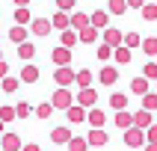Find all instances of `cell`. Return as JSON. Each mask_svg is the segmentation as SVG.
Listing matches in <instances>:
<instances>
[{
	"instance_id": "21",
	"label": "cell",
	"mask_w": 157,
	"mask_h": 151,
	"mask_svg": "<svg viewBox=\"0 0 157 151\" xmlns=\"http://www.w3.org/2000/svg\"><path fill=\"white\" fill-rule=\"evenodd\" d=\"M33 56H36V44H33V42L18 44V59H21V62H30Z\"/></svg>"
},
{
	"instance_id": "38",
	"label": "cell",
	"mask_w": 157,
	"mask_h": 151,
	"mask_svg": "<svg viewBox=\"0 0 157 151\" xmlns=\"http://www.w3.org/2000/svg\"><path fill=\"white\" fill-rule=\"evenodd\" d=\"M113 51H116V47H110V44H98V59H101V62H107V59H113Z\"/></svg>"
},
{
	"instance_id": "5",
	"label": "cell",
	"mask_w": 157,
	"mask_h": 151,
	"mask_svg": "<svg viewBox=\"0 0 157 151\" xmlns=\"http://www.w3.org/2000/svg\"><path fill=\"white\" fill-rule=\"evenodd\" d=\"M86 142H89V148H101V145L110 142V136H107L104 127H92V130L86 133Z\"/></svg>"
},
{
	"instance_id": "42",
	"label": "cell",
	"mask_w": 157,
	"mask_h": 151,
	"mask_svg": "<svg viewBox=\"0 0 157 151\" xmlns=\"http://www.w3.org/2000/svg\"><path fill=\"white\" fill-rule=\"evenodd\" d=\"M145 139H148V142H157V124H151L148 130H145Z\"/></svg>"
},
{
	"instance_id": "6",
	"label": "cell",
	"mask_w": 157,
	"mask_h": 151,
	"mask_svg": "<svg viewBox=\"0 0 157 151\" xmlns=\"http://www.w3.org/2000/svg\"><path fill=\"white\" fill-rule=\"evenodd\" d=\"M101 39H104V44H110V47H122L124 44V33L116 30V27H107L104 33H101Z\"/></svg>"
},
{
	"instance_id": "13",
	"label": "cell",
	"mask_w": 157,
	"mask_h": 151,
	"mask_svg": "<svg viewBox=\"0 0 157 151\" xmlns=\"http://www.w3.org/2000/svg\"><path fill=\"white\" fill-rule=\"evenodd\" d=\"M89 21H92V27H95V30H107V24H110V12H104V9L89 12Z\"/></svg>"
},
{
	"instance_id": "50",
	"label": "cell",
	"mask_w": 157,
	"mask_h": 151,
	"mask_svg": "<svg viewBox=\"0 0 157 151\" xmlns=\"http://www.w3.org/2000/svg\"><path fill=\"white\" fill-rule=\"evenodd\" d=\"M154 92H157V83H154Z\"/></svg>"
},
{
	"instance_id": "10",
	"label": "cell",
	"mask_w": 157,
	"mask_h": 151,
	"mask_svg": "<svg viewBox=\"0 0 157 151\" xmlns=\"http://www.w3.org/2000/svg\"><path fill=\"white\" fill-rule=\"evenodd\" d=\"M51 30H53V24L48 21V18H33V24H30V33L39 36V39H42V36H48Z\"/></svg>"
},
{
	"instance_id": "49",
	"label": "cell",
	"mask_w": 157,
	"mask_h": 151,
	"mask_svg": "<svg viewBox=\"0 0 157 151\" xmlns=\"http://www.w3.org/2000/svg\"><path fill=\"white\" fill-rule=\"evenodd\" d=\"M0 59H3V51H0Z\"/></svg>"
},
{
	"instance_id": "4",
	"label": "cell",
	"mask_w": 157,
	"mask_h": 151,
	"mask_svg": "<svg viewBox=\"0 0 157 151\" xmlns=\"http://www.w3.org/2000/svg\"><path fill=\"white\" fill-rule=\"evenodd\" d=\"M74 104H80L83 110H92V107L98 104V92H95L92 86H89V89H80L77 98H74Z\"/></svg>"
},
{
	"instance_id": "27",
	"label": "cell",
	"mask_w": 157,
	"mask_h": 151,
	"mask_svg": "<svg viewBox=\"0 0 157 151\" xmlns=\"http://www.w3.org/2000/svg\"><path fill=\"white\" fill-rule=\"evenodd\" d=\"M142 53H145V56H154V59H157V36L142 39Z\"/></svg>"
},
{
	"instance_id": "1",
	"label": "cell",
	"mask_w": 157,
	"mask_h": 151,
	"mask_svg": "<svg viewBox=\"0 0 157 151\" xmlns=\"http://www.w3.org/2000/svg\"><path fill=\"white\" fill-rule=\"evenodd\" d=\"M145 130H142V127H136V124H133V127H128V130H124V145H128V148H145Z\"/></svg>"
},
{
	"instance_id": "44",
	"label": "cell",
	"mask_w": 157,
	"mask_h": 151,
	"mask_svg": "<svg viewBox=\"0 0 157 151\" xmlns=\"http://www.w3.org/2000/svg\"><path fill=\"white\" fill-rule=\"evenodd\" d=\"M145 6V0H128V9H142Z\"/></svg>"
},
{
	"instance_id": "19",
	"label": "cell",
	"mask_w": 157,
	"mask_h": 151,
	"mask_svg": "<svg viewBox=\"0 0 157 151\" xmlns=\"http://www.w3.org/2000/svg\"><path fill=\"white\" fill-rule=\"evenodd\" d=\"M86 27H92V21H89V15L86 12H74V15H71V30H86Z\"/></svg>"
},
{
	"instance_id": "32",
	"label": "cell",
	"mask_w": 157,
	"mask_h": 151,
	"mask_svg": "<svg viewBox=\"0 0 157 151\" xmlns=\"http://www.w3.org/2000/svg\"><path fill=\"white\" fill-rule=\"evenodd\" d=\"M80 42H83V44H95V42H98V30H95V27L80 30Z\"/></svg>"
},
{
	"instance_id": "30",
	"label": "cell",
	"mask_w": 157,
	"mask_h": 151,
	"mask_svg": "<svg viewBox=\"0 0 157 151\" xmlns=\"http://www.w3.org/2000/svg\"><path fill=\"white\" fill-rule=\"evenodd\" d=\"M18 86H21V77H3V80H0V89H3L6 95H12Z\"/></svg>"
},
{
	"instance_id": "46",
	"label": "cell",
	"mask_w": 157,
	"mask_h": 151,
	"mask_svg": "<svg viewBox=\"0 0 157 151\" xmlns=\"http://www.w3.org/2000/svg\"><path fill=\"white\" fill-rule=\"evenodd\" d=\"M145 151H157V142H145Z\"/></svg>"
},
{
	"instance_id": "15",
	"label": "cell",
	"mask_w": 157,
	"mask_h": 151,
	"mask_svg": "<svg viewBox=\"0 0 157 151\" xmlns=\"http://www.w3.org/2000/svg\"><path fill=\"white\" fill-rule=\"evenodd\" d=\"M53 30H59V33H65V30H71V15L68 12H56V15L51 18Z\"/></svg>"
},
{
	"instance_id": "35",
	"label": "cell",
	"mask_w": 157,
	"mask_h": 151,
	"mask_svg": "<svg viewBox=\"0 0 157 151\" xmlns=\"http://www.w3.org/2000/svg\"><path fill=\"white\" fill-rule=\"evenodd\" d=\"M142 110H148V113H154V110H157V92L142 95Z\"/></svg>"
},
{
	"instance_id": "45",
	"label": "cell",
	"mask_w": 157,
	"mask_h": 151,
	"mask_svg": "<svg viewBox=\"0 0 157 151\" xmlns=\"http://www.w3.org/2000/svg\"><path fill=\"white\" fill-rule=\"evenodd\" d=\"M21 151H42V148H39L36 142H27V145H24V148H21Z\"/></svg>"
},
{
	"instance_id": "31",
	"label": "cell",
	"mask_w": 157,
	"mask_h": 151,
	"mask_svg": "<svg viewBox=\"0 0 157 151\" xmlns=\"http://www.w3.org/2000/svg\"><path fill=\"white\" fill-rule=\"evenodd\" d=\"M124 47H142V36L136 33V30H131V33H124Z\"/></svg>"
},
{
	"instance_id": "43",
	"label": "cell",
	"mask_w": 157,
	"mask_h": 151,
	"mask_svg": "<svg viewBox=\"0 0 157 151\" xmlns=\"http://www.w3.org/2000/svg\"><path fill=\"white\" fill-rule=\"evenodd\" d=\"M3 77H9V65H6V59H0V80Z\"/></svg>"
},
{
	"instance_id": "8",
	"label": "cell",
	"mask_w": 157,
	"mask_h": 151,
	"mask_svg": "<svg viewBox=\"0 0 157 151\" xmlns=\"http://www.w3.org/2000/svg\"><path fill=\"white\" fill-rule=\"evenodd\" d=\"M74 139V133H71V127H53L51 130V142H56V145H68V142Z\"/></svg>"
},
{
	"instance_id": "47",
	"label": "cell",
	"mask_w": 157,
	"mask_h": 151,
	"mask_svg": "<svg viewBox=\"0 0 157 151\" xmlns=\"http://www.w3.org/2000/svg\"><path fill=\"white\" fill-rule=\"evenodd\" d=\"M27 3H30V0H15V6H27Z\"/></svg>"
},
{
	"instance_id": "9",
	"label": "cell",
	"mask_w": 157,
	"mask_h": 151,
	"mask_svg": "<svg viewBox=\"0 0 157 151\" xmlns=\"http://www.w3.org/2000/svg\"><path fill=\"white\" fill-rule=\"evenodd\" d=\"M98 80H101V86H113V83H119V68L104 65V68L98 71Z\"/></svg>"
},
{
	"instance_id": "2",
	"label": "cell",
	"mask_w": 157,
	"mask_h": 151,
	"mask_svg": "<svg viewBox=\"0 0 157 151\" xmlns=\"http://www.w3.org/2000/svg\"><path fill=\"white\" fill-rule=\"evenodd\" d=\"M51 104L56 107V110H68V107H74V95H71V89H56L53 92V98H51Z\"/></svg>"
},
{
	"instance_id": "24",
	"label": "cell",
	"mask_w": 157,
	"mask_h": 151,
	"mask_svg": "<svg viewBox=\"0 0 157 151\" xmlns=\"http://www.w3.org/2000/svg\"><path fill=\"white\" fill-rule=\"evenodd\" d=\"M131 56H133V51H131V47H124V44L113 51V59L119 62V65H128V62H131Z\"/></svg>"
},
{
	"instance_id": "40",
	"label": "cell",
	"mask_w": 157,
	"mask_h": 151,
	"mask_svg": "<svg viewBox=\"0 0 157 151\" xmlns=\"http://www.w3.org/2000/svg\"><path fill=\"white\" fill-rule=\"evenodd\" d=\"M142 77H145V80H154V83H157V62H145Z\"/></svg>"
},
{
	"instance_id": "34",
	"label": "cell",
	"mask_w": 157,
	"mask_h": 151,
	"mask_svg": "<svg viewBox=\"0 0 157 151\" xmlns=\"http://www.w3.org/2000/svg\"><path fill=\"white\" fill-rule=\"evenodd\" d=\"M53 110H56V107H53L51 101H44V104H39V107H36V115H39V119H51V115H53Z\"/></svg>"
},
{
	"instance_id": "14",
	"label": "cell",
	"mask_w": 157,
	"mask_h": 151,
	"mask_svg": "<svg viewBox=\"0 0 157 151\" xmlns=\"http://www.w3.org/2000/svg\"><path fill=\"white\" fill-rule=\"evenodd\" d=\"M113 122H116L119 130H128V127H133V113H131V110H119Z\"/></svg>"
},
{
	"instance_id": "20",
	"label": "cell",
	"mask_w": 157,
	"mask_h": 151,
	"mask_svg": "<svg viewBox=\"0 0 157 151\" xmlns=\"http://www.w3.org/2000/svg\"><path fill=\"white\" fill-rule=\"evenodd\" d=\"M86 122L92 124V127H104V124H107V113L92 107V110H89V115H86Z\"/></svg>"
},
{
	"instance_id": "22",
	"label": "cell",
	"mask_w": 157,
	"mask_h": 151,
	"mask_svg": "<svg viewBox=\"0 0 157 151\" xmlns=\"http://www.w3.org/2000/svg\"><path fill=\"white\" fill-rule=\"evenodd\" d=\"M15 24H18V27L33 24V12H30L27 6H18V9H15Z\"/></svg>"
},
{
	"instance_id": "41",
	"label": "cell",
	"mask_w": 157,
	"mask_h": 151,
	"mask_svg": "<svg viewBox=\"0 0 157 151\" xmlns=\"http://www.w3.org/2000/svg\"><path fill=\"white\" fill-rule=\"evenodd\" d=\"M74 3H77V0H56V9H59V12H71Z\"/></svg>"
},
{
	"instance_id": "28",
	"label": "cell",
	"mask_w": 157,
	"mask_h": 151,
	"mask_svg": "<svg viewBox=\"0 0 157 151\" xmlns=\"http://www.w3.org/2000/svg\"><path fill=\"white\" fill-rule=\"evenodd\" d=\"M107 12L110 15H124L128 12V0H110L107 3Z\"/></svg>"
},
{
	"instance_id": "17",
	"label": "cell",
	"mask_w": 157,
	"mask_h": 151,
	"mask_svg": "<svg viewBox=\"0 0 157 151\" xmlns=\"http://www.w3.org/2000/svg\"><path fill=\"white\" fill-rule=\"evenodd\" d=\"M21 83H39V68H36L33 62H24V68H21Z\"/></svg>"
},
{
	"instance_id": "3",
	"label": "cell",
	"mask_w": 157,
	"mask_h": 151,
	"mask_svg": "<svg viewBox=\"0 0 157 151\" xmlns=\"http://www.w3.org/2000/svg\"><path fill=\"white\" fill-rule=\"evenodd\" d=\"M53 80H56V86L68 89V86H74V80H77V71H71L68 65H62V68L53 71Z\"/></svg>"
},
{
	"instance_id": "48",
	"label": "cell",
	"mask_w": 157,
	"mask_h": 151,
	"mask_svg": "<svg viewBox=\"0 0 157 151\" xmlns=\"http://www.w3.org/2000/svg\"><path fill=\"white\" fill-rule=\"evenodd\" d=\"M0 136H3V122H0Z\"/></svg>"
},
{
	"instance_id": "39",
	"label": "cell",
	"mask_w": 157,
	"mask_h": 151,
	"mask_svg": "<svg viewBox=\"0 0 157 151\" xmlns=\"http://www.w3.org/2000/svg\"><path fill=\"white\" fill-rule=\"evenodd\" d=\"M142 18L145 21H157V3H145L142 6Z\"/></svg>"
},
{
	"instance_id": "11",
	"label": "cell",
	"mask_w": 157,
	"mask_h": 151,
	"mask_svg": "<svg viewBox=\"0 0 157 151\" xmlns=\"http://www.w3.org/2000/svg\"><path fill=\"white\" fill-rule=\"evenodd\" d=\"M86 115H89V110H83L80 104H74V107H68V110H65V119H68L71 124H80V122H86Z\"/></svg>"
},
{
	"instance_id": "7",
	"label": "cell",
	"mask_w": 157,
	"mask_h": 151,
	"mask_svg": "<svg viewBox=\"0 0 157 151\" xmlns=\"http://www.w3.org/2000/svg\"><path fill=\"white\" fill-rule=\"evenodd\" d=\"M0 148H3V151H21L24 142H21L18 133H3V136H0Z\"/></svg>"
},
{
	"instance_id": "12",
	"label": "cell",
	"mask_w": 157,
	"mask_h": 151,
	"mask_svg": "<svg viewBox=\"0 0 157 151\" xmlns=\"http://www.w3.org/2000/svg\"><path fill=\"white\" fill-rule=\"evenodd\" d=\"M51 59L56 62V68H62V65H68V62H71V51L59 44V47H53V51H51Z\"/></svg>"
},
{
	"instance_id": "18",
	"label": "cell",
	"mask_w": 157,
	"mask_h": 151,
	"mask_svg": "<svg viewBox=\"0 0 157 151\" xmlns=\"http://www.w3.org/2000/svg\"><path fill=\"white\" fill-rule=\"evenodd\" d=\"M148 89H151V80H145V77H133L131 80V92L133 95H148Z\"/></svg>"
},
{
	"instance_id": "33",
	"label": "cell",
	"mask_w": 157,
	"mask_h": 151,
	"mask_svg": "<svg viewBox=\"0 0 157 151\" xmlns=\"http://www.w3.org/2000/svg\"><path fill=\"white\" fill-rule=\"evenodd\" d=\"M15 113H18V119H30V115L36 113V107H30L27 101H18V104H15Z\"/></svg>"
},
{
	"instance_id": "16",
	"label": "cell",
	"mask_w": 157,
	"mask_h": 151,
	"mask_svg": "<svg viewBox=\"0 0 157 151\" xmlns=\"http://www.w3.org/2000/svg\"><path fill=\"white\" fill-rule=\"evenodd\" d=\"M133 124H136V127H142V130H148L151 124H154V119H151L148 110H136V113H133Z\"/></svg>"
},
{
	"instance_id": "26",
	"label": "cell",
	"mask_w": 157,
	"mask_h": 151,
	"mask_svg": "<svg viewBox=\"0 0 157 151\" xmlns=\"http://www.w3.org/2000/svg\"><path fill=\"white\" fill-rule=\"evenodd\" d=\"M110 107H113L116 113H119V110H128V95H124V92H113V95H110Z\"/></svg>"
},
{
	"instance_id": "25",
	"label": "cell",
	"mask_w": 157,
	"mask_h": 151,
	"mask_svg": "<svg viewBox=\"0 0 157 151\" xmlns=\"http://www.w3.org/2000/svg\"><path fill=\"white\" fill-rule=\"evenodd\" d=\"M92 80H95V77H92V71H89V68H80V71H77V80H74V86L89 89V86H92Z\"/></svg>"
},
{
	"instance_id": "37",
	"label": "cell",
	"mask_w": 157,
	"mask_h": 151,
	"mask_svg": "<svg viewBox=\"0 0 157 151\" xmlns=\"http://www.w3.org/2000/svg\"><path fill=\"white\" fill-rule=\"evenodd\" d=\"M18 113H15V107H0V122L6 124V122H15Z\"/></svg>"
},
{
	"instance_id": "29",
	"label": "cell",
	"mask_w": 157,
	"mask_h": 151,
	"mask_svg": "<svg viewBox=\"0 0 157 151\" xmlns=\"http://www.w3.org/2000/svg\"><path fill=\"white\" fill-rule=\"evenodd\" d=\"M9 39H12V42H15V44H24L27 42V27H12V30H9Z\"/></svg>"
},
{
	"instance_id": "23",
	"label": "cell",
	"mask_w": 157,
	"mask_h": 151,
	"mask_svg": "<svg viewBox=\"0 0 157 151\" xmlns=\"http://www.w3.org/2000/svg\"><path fill=\"white\" fill-rule=\"evenodd\" d=\"M77 42H80V33H77V30H65V33L59 36V44H62V47H68V51H71Z\"/></svg>"
},
{
	"instance_id": "36",
	"label": "cell",
	"mask_w": 157,
	"mask_h": 151,
	"mask_svg": "<svg viewBox=\"0 0 157 151\" xmlns=\"http://www.w3.org/2000/svg\"><path fill=\"white\" fill-rule=\"evenodd\" d=\"M86 148H89L86 136H74V139L68 142V151H86Z\"/></svg>"
}]
</instances>
